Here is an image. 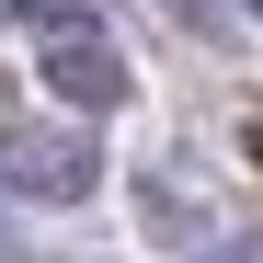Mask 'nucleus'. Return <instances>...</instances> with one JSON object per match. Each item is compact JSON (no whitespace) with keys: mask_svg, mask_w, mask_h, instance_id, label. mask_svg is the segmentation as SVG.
<instances>
[{"mask_svg":"<svg viewBox=\"0 0 263 263\" xmlns=\"http://www.w3.org/2000/svg\"><path fill=\"white\" fill-rule=\"evenodd\" d=\"M172 23H229V0H160Z\"/></svg>","mask_w":263,"mask_h":263,"instance_id":"obj_4","label":"nucleus"},{"mask_svg":"<svg viewBox=\"0 0 263 263\" xmlns=\"http://www.w3.org/2000/svg\"><path fill=\"white\" fill-rule=\"evenodd\" d=\"M34 80L69 103V115H115L138 80H126V46L80 12V23H34Z\"/></svg>","mask_w":263,"mask_h":263,"instance_id":"obj_1","label":"nucleus"},{"mask_svg":"<svg viewBox=\"0 0 263 263\" xmlns=\"http://www.w3.org/2000/svg\"><path fill=\"white\" fill-rule=\"evenodd\" d=\"M0 263H12V240H0Z\"/></svg>","mask_w":263,"mask_h":263,"instance_id":"obj_6","label":"nucleus"},{"mask_svg":"<svg viewBox=\"0 0 263 263\" xmlns=\"http://www.w3.org/2000/svg\"><path fill=\"white\" fill-rule=\"evenodd\" d=\"M252 12H263V0H252Z\"/></svg>","mask_w":263,"mask_h":263,"instance_id":"obj_7","label":"nucleus"},{"mask_svg":"<svg viewBox=\"0 0 263 263\" xmlns=\"http://www.w3.org/2000/svg\"><path fill=\"white\" fill-rule=\"evenodd\" d=\"M0 183L34 195V206H80V195L103 183V160H92L80 126H23L12 103H0Z\"/></svg>","mask_w":263,"mask_h":263,"instance_id":"obj_2","label":"nucleus"},{"mask_svg":"<svg viewBox=\"0 0 263 263\" xmlns=\"http://www.w3.org/2000/svg\"><path fill=\"white\" fill-rule=\"evenodd\" d=\"M0 12H23V23H80L92 0H0Z\"/></svg>","mask_w":263,"mask_h":263,"instance_id":"obj_3","label":"nucleus"},{"mask_svg":"<svg viewBox=\"0 0 263 263\" xmlns=\"http://www.w3.org/2000/svg\"><path fill=\"white\" fill-rule=\"evenodd\" d=\"M206 263H263V240H217V252H206Z\"/></svg>","mask_w":263,"mask_h":263,"instance_id":"obj_5","label":"nucleus"}]
</instances>
